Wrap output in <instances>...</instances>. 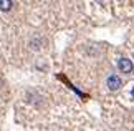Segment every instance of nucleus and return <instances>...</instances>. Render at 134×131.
<instances>
[{"label":"nucleus","instance_id":"1","mask_svg":"<svg viewBox=\"0 0 134 131\" xmlns=\"http://www.w3.org/2000/svg\"><path fill=\"white\" fill-rule=\"evenodd\" d=\"M106 85H108V88H109L111 91H116V90H119V88H121L122 81H121V78H119V76H116V75H111V76H108V81H106Z\"/></svg>","mask_w":134,"mask_h":131},{"label":"nucleus","instance_id":"2","mask_svg":"<svg viewBox=\"0 0 134 131\" xmlns=\"http://www.w3.org/2000/svg\"><path fill=\"white\" fill-rule=\"evenodd\" d=\"M118 68H119L122 73H131L134 66H132V61L129 58H121L118 61Z\"/></svg>","mask_w":134,"mask_h":131},{"label":"nucleus","instance_id":"3","mask_svg":"<svg viewBox=\"0 0 134 131\" xmlns=\"http://www.w3.org/2000/svg\"><path fill=\"white\" fill-rule=\"evenodd\" d=\"M13 7V2L12 0H0V10H3V12H7Z\"/></svg>","mask_w":134,"mask_h":131},{"label":"nucleus","instance_id":"4","mask_svg":"<svg viewBox=\"0 0 134 131\" xmlns=\"http://www.w3.org/2000/svg\"><path fill=\"white\" fill-rule=\"evenodd\" d=\"M131 95H132V98H134V88H132V91H131Z\"/></svg>","mask_w":134,"mask_h":131}]
</instances>
